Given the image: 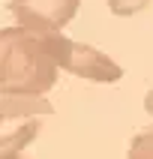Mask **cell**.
Masks as SVG:
<instances>
[{"instance_id": "cell-6", "label": "cell", "mask_w": 153, "mask_h": 159, "mask_svg": "<svg viewBox=\"0 0 153 159\" xmlns=\"http://www.w3.org/2000/svg\"><path fill=\"white\" fill-rule=\"evenodd\" d=\"M129 159H153V126L141 129L129 144Z\"/></svg>"}, {"instance_id": "cell-7", "label": "cell", "mask_w": 153, "mask_h": 159, "mask_svg": "<svg viewBox=\"0 0 153 159\" xmlns=\"http://www.w3.org/2000/svg\"><path fill=\"white\" fill-rule=\"evenodd\" d=\"M150 6V0H108V9L120 18H129V15H138Z\"/></svg>"}, {"instance_id": "cell-3", "label": "cell", "mask_w": 153, "mask_h": 159, "mask_svg": "<svg viewBox=\"0 0 153 159\" xmlns=\"http://www.w3.org/2000/svg\"><path fill=\"white\" fill-rule=\"evenodd\" d=\"M66 72L87 81H99V84H111V81L123 78V66H117L108 54L96 51L84 42H72L69 57H66Z\"/></svg>"}, {"instance_id": "cell-1", "label": "cell", "mask_w": 153, "mask_h": 159, "mask_svg": "<svg viewBox=\"0 0 153 159\" xmlns=\"http://www.w3.org/2000/svg\"><path fill=\"white\" fill-rule=\"evenodd\" d=\"M69 48L72 39L60 30L6 27L0 33V93H48L66 69Z\"/></svg>"}, {"instance_id": "cell-4", "label": "cell", "mask_w": 153, "mask_h": 159, "mask_svg": "<svg viewBox=\"0 0 153 159\" xmlns=\"http://www.w3.org/2000/svg\"><path fill=\"white\" fill-rule=\"evenodd\" d=\"M27 114H51V105L33 93H3V120H24Z\"/></svg>"}, {"instance_id": "cell-5", "label": "cell", "mask_w": 153, "mask_h": 159, "mask_svg": "<svg viewBox=\"0 0 153 159\" xmlns=\"http://www.w3.org/2000/svg\"><path fill=\"white\" fill-rule=\"evenodd\" d=\"M36 132H39V120H33V117H27V123H21L18 129H12V132L3 135V144H0V153L6 159L18 156V153L24 150L27 144L36 138Z\"/></svg>"}, {"instance_id": "cell-8", "label": "cell", "mask_w": 153, "mask_h": 159, "mask_svg": "<svg viewBox=\"0 0 153 159\" xmlns=\"http://www.w3.org/2000/svg\"><path fill=\"white\" fill-rule=\"evenodd\" d=\"M144 108H147V114L153 117V90L147 93V96H144Z\"/></svg>"}, {"instance_id": "cell-2", "label": "cell", "mask_w": 153, "mask_h": 159, "mask_svg": "<svg viewBox=\"0 0 153 159\" xmlns=\"http://www.w3.org/2000/svg\"><path fill=\"white\" fill-rule=\"evenodd\" d=\"M12 15L30 30H60L78 15L81 0H12Z\"/></svg>"}]
</instances>
